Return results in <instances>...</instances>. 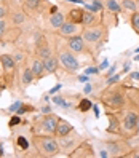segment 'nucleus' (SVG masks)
<instances>
[{"instance_id": "obj_1", "label": "nucleus", "mask_w": 139, "mask_h": 158, "mask_svg": "<svg viewBox=\"0 0 139 158\" xmlns=\"http://www.w3.org/2000/svg\"><path fill=\"white\" fill-rule=\"evenodd\" d=\"M34 144L45 156H56L59 153V144L56 142V139H53L51 134L46 136H35Z\"/></svg>"}, {"instance_id": "obj_40", "label": "nucleus", "mask_w": 139, "mask_h": 158, "mask_svg": "<svg viewBox=\"0 0 139 158\" xmlns=\"http://www.w3.org/2000/svg\"><path fill=\"white\" fill-rule=\"evenodd\" d=\"M83 91H85V94H90V93L93 91V86H91L90 83H88V85H85V88H83Z\"/></svg>"}, {"instance_id": "obj_10", "label": "nucleus", "mask_w": 139, "mask_h": 158, "mask_svg": "<svg viewBox=\"0 0 139 158\" xmlns=\"http://www.w3.org/2000/svg\"><path fill=\"white\" fill-rule=\"evenodd\" d=\"M31 70L34 73V77L35 78H42L43 77V73H45V67H43V61L40 58H34L31 61Z\"/></svg>"}, {"instance_id": "obj_30", "label": "nucleus", "mask_w": 139, "mask_h": 158, "mask_svg": "<svg viewBox=\"0 0 139 158\" xmlns=\"http://www.w3.org/2000/svg\"><path fill=\"white\" fill-rule=\"evenodd\" d=\"M109 120H110V126L107 128V131H109V133H112V131L117 133V131H118V122H117V118H115V117H114V118L109 117Z\"/></svg>"}, {"instance_id": "obj_7", "label": "nucleus", "mask_w": 139, "mask_h": 158, "mask_svg": "<svg viewBox=\"0 0 139 158\" xmlns=\"http://www.w3.org/2000/svg\"><path fill=\"white\" fill-rule=\"evenodd\" d=\"M82 32V27H80V24H77V23H72V21H64V24L59 27V34L62 35V37H74V35H77V34H80Z\"/></svg>"}, {"instance_id": "obj_48", "label": "nucleus", "mask_w": 139, "mask_h": 158, "mask_svg": "<svg viewBox=\"0 0 139 158\" xmlns=\"http://www.w3.org/2000/svg\"><path fill=\"white\" fill-rule=\"evenodd\" d=\"M78 80L80 81H88V75H82V77H78Z\"/></svg>"}, {"instance_id": "obj_21", "label": "nucleus", "mask_w": 139, "mask_h": 158, "mask_svg": "<svg viewBox=\"0 0 139 158\" xmlns=\"http://www.w3.org/2000/svg\"><path fill=\"white\" fill-rule=\"evenodd\" d=\"M77 139H78V136L75 134V136H64V137H61V145H62V148H69L70 145H74L77 142Z\"/></svg>"}, {"instance_id": "obj_50", "label": "nucleus", "mask_w": 139, "mask_h": 158, "mask_svg": "<svg viewBox=\"0 0 139 158\" xmlns=\"http://www.w3.org/2000/svg\"><path fill=\"white\" fill-rule=\"evenodd\" d=\"M136 61H139V56H137V58H136Z\"/></svg>"}, {"instance_id": "obj_24", "label": "nucleus", "mask_w": 139, "mask_h": 158, "mask_svg": "<svg viewBox=\"0 0 139 158\" xmlns=\"http://www.w3.org/2000/svg\"><path fill=\"white\" fill-rule=\"evenodd\" d=\"M129 23H131V27L134 29V32L139 34V11L131 13V19H129Z\"/></svg>"}, {"instance_id": "obj_38", "label": "nucleus", "mask_w": 139, "mask_h": 158, "mask_svg": "<svg viewBox=\"0 0 139 158\" xmlns=\"http://www.w3.org/2000/svg\"><path fill=\"white\" fill-rule=\"evenodd\" d=\"M21 104H23L21 101H16V102H15L13 106H10V109H8V110H10V112H16V110L19 109V107H21Z\"/></svg>"}, {"instance_id": "obj_25", "label": "nucleus", "mask_w": 139, "mask_h": 158, "mask_svg": "<svg viewBox=\"0 0 139 158\" xmlns=\"http://www.w3.org/2000/svg\"><path fill=\"white\" fill-rule=\"evenodd\" d=\"M91 107H93V104H91L90 99H80V104H78V110H80V112H88Z\"/></svg>"}, {"instance_id": "obj_22", "label": "nucleus", "mask_w": 139, "mask_h": 158, "mask_svg": "<svg viewBox=\"0 0 139 158\" xmlns=\"http://www.w3.org/2000/svg\"><path fill=\"white\" fill-rule=\"evenodd\" d=\"M122 8H125L129 13H134V11H137V3L134 0H122Z\"/></svg>"}, {"instance_id": "obj_47", "label": "nucleus", "mask_w": 139, "mask_h": 158, "mask_svg": "<svg viewBox=\"0 0 139 158\" xmlns=\"http://www.w3.org/2000/svg\"><path fill=\"white\" fill-rule=\"evenodd\" d=\"M131 78L133 80H139V72H133L131 73Z\"/></svg>"}, {"instance_id": "obj_5", "label": "nucleus", "mask_w": 139, "mask_h": 158, "mask_svg": "<svg viewBox=\"0 0 139 158\" xmlns=\"http://www.w3.org/2000/svg\"><path fill=\"white\" fill-rule=\"evenodd\" d=\"M58 122L59 120L54 117V115H50L46 114L42 120H40V129L45 133V134H54L56 133V126H58Z\"/></svg>"}, {"instance_id": "obj_34", "label": "nucleus", "mask_w": 139, "mask_h": 158, "mask_svg": "<svg viewBox=\"0 0 139 158\" xmlns=\"http://www.w3.org/2000/svg\"><path fill=\"white\" fill-rule=\"evenodd\" d=\"M120 77H122V73H117V75H110V77H107V83L109 85H112V83H117L118 80H120Z\"/></svg>"}, {"instance_id": "obj_8", "label": "nucleus", "mask_w": 139, "mask_h": 158, "mask_svg": "<svg viewBox=\"0 0 139 158\" xmlns=\"http://www.w3.org/2000/svg\"><path fill=\"white\" fill-rule=\"evenodd\" d=\"M67 46H69V50H72L74 53H83L86 50V46H85V40H83V37L82 34L78 35H74V37H69V42H67Z\"/></svg>"}, {"instance_id": "obj_45", "label": "nucleus", "mask_w": 139, "mask_h": 158, "mask_svg": "<svg viewBox=\"0 0 139 158\" xmlns=\"http://www.w3.org/2000/svg\"><path fill=\"white\" fill-rule=\"evenodd\" d=\"M115 69H117V66H115V64H114V66H112V67H110V69H109V72H107V73H109V75H107V77H110V75H112V73L115 72Z\"/></svg>"}, {"instance_id": "obj_27", "label": "nucleus", "mask_w": 139, "mask_h": 158, "mask_svg": "<svg viewBox=\"0 0 139 158\" xmlns=\"http://www.w3.org/2000/svg\"><path fill=\"white\" fill-rule=\"evenodd\" d=\"M8 15H10V5L0 2V19H5Z\"/></svg>"}, {"instance_id": "obj_49", "label": "nucleus", "mask_w": 139, "mask_h": 158, "mask_svg": "<svg viewBox=\"0 0 139 158\" xmlns=\"http://www.w3.org/2000/svg\"><path fill=\"white\" fill-rule=\"evenodd\" d=\"M0 156H3V148L0 147Z\"/></svg>"}, {"instance_id": "obj_33", "label": "nucleus", "mask_w": 139, "mask_h": 158, "mask_svg": "<svg viewBox=\"0 0 139 158\" xmlns=\"http://www.w3.org/2000/svg\"><path fill=\"white\" fill-rule=\"evenodd\" d=\"M13 58H15V61H16V64H18V62H23V61H24V54L18 50V51L13 54Z\"/></svg>"}, {"instance_id": "obj_36", "label": "nucleus", "mask_w": 139, "mask_h": 158, "mask_svg": "<svg viewBox=\"0 0 139 158\" xmlns=\"http://www.w3.org/2000/svg\"><path fill=\"white\" fill-rule=\"evenodd\" d=\"M98 72H99V67H88L85 69V75H95Z\"/></svg>"}, {"instance_id": "obj_23", "label": "nucleus", "mask_w": 139, "mask_h": 158, "mask_svg": "<svg viewBox=\"0 0 139 158\" xmlns=\"http://www.w3.org/2000/svg\"><path fill=\"white\" fill-rule=\"evenodd\" d=\"M23 3H24V6H26V10L34 11V10H37V8L40 6L42 0H23Z\"/></svg>"}, {"instance_id": "obj_17", "label": "nucleus", "mask_w": 139, "mask_h": 158, "mask_svg": "<svg viewBox=\"0 0 139 158\" xmlns=\"http://www.w3.org/2000/svg\"><path fill=\"white\" fill-rule=\"evenodd\" d=\"M37 56H39L40 59H46V58H50L51 56V50H50V46L46 45V43H42L37 46Z\"/></svg>"}, {"instance_id": "obj_44", "label": "nucleus", "mask_w": 139, "mask_h": 158, "mask_svg": "<svg viewBox=\"0 0 139 158\" xmlns=\"http://www.w3.org/2000/svg\"><path fill=\"white\" fill-rule=\"evenodd\" d=\"M50 13H51V15L58 13V6H56V5H51V6H50Z\"/></svg>"}, {"instance_id": "obj_13", "label": "nucleus", "mask_w": 139, "mask_h": 158, "mask_svg": "<svg viewBox=\"0 0 139 158\" xmlns=\"http://www.w3.org/2000/svg\"><path fill=\"white\" fill-rule=\"evenodd\" d=\"M42 61H43L45 72H48V73H54V72L58 70V67H59V59L53 58V56L46 58V59H42Z\"/></svg>"}, {"instance_id": "obj_42", "label": "nucleus", "mask_w": 139, "mask_h": 158, "mask_svg": "<svg viewBox=\"0 0 139 158\" xmlns=\"http://www.w3.org/2000/svg\"><path fill=\"white\" fill-rule=\"evenodd\" d=\"M109 67V61H103V64L99 66V70H103V69H107Z\"/></svg>"}, {"instance_id": "obj_43", "label": "nucleus", "mask_w": 139, "mask_h": 158, "mask_svg": "<svg viewBox=\"0 0 139 158\" xmlns=\"http://www.w3.org/2000/svg\"><path fill=\"white\" fill-rule=\"evenodd\" d=\"M42 112H43V114H51V107H50V106H45V107L42 109Z\"/></svg>"}, {"instance_id": "obj_51", "label": "nucleus", "mask_w": 139, "mask_h": 158, "mask_svg": "<svg viewBox=\"0 0 139 158\" xmlns=\"http://www.w3.org/2000/svg\"><path fill=\"white\" fill-rule=\"evenodd\" d=\"M0 2H3V0H0Z\"/></svg>"}, {"instance_id": "obj_32", "label": "nucleus", "mask_w": 139, "mask_h": 158, "mask_svg": "<svg viewBox=\"0 0 139 158\" xmlns=\"http://www.w3.org/2000/svg\"><path fill=\"white\" fill-rule=\"evenodd\" d=\"M53 101H54V104H58V106H64V107H67L66 99L61 98V96H54V98H53Z\"/></svg>"}, {"instance_id": "obj_26", "label": "nucleus", "mask_w": 139, "mask_h": 158, "mask_svg": "<svg viewBox=\"0 0 139 158\" xmlns=\"http://www.w3.org/2000/svg\"><path fill=\"white\" fill-rule=\"evenodd\" d=\"M16 142H18V147H19L21 150H27V148H29V141H27V137H24V136H18Z\"/></svg>"}, {"instance_id": "obj_19", "label": "nucleus", "mask_w": 139, "mask_h": 158, "mask_svg": "<svg viewBox=\"0 0 139 158\" xmlns=\"http://www.w3.org/2000/svg\"><path fill=\"white\" fill-rule=\"evenodd\" d=\"M24 21H26L24 11H21V10L13 11V15H11V23H13L15 26H21V24H24Z\"/></svg>"}, {"instance_id": "obj_6", "label": "nucleus", "mask_w": 139, "mask_h": 158, "mask_svg": "<svg viewBox=\"0 0 139 158\" xmlns=\"http://www.w3.org/2000/svg\"><path fill=\"white\" fill-rule=\"evenodd\" d=\"M123 102H125V98H123L122 93H118V91H109V93H106V96H104V104L107 107L120 109L123 106Z\"/></svg>"}, {"instance_id": "obj_15", "label": "nucleus", "mask_w": 139, "mask_h": 158, "mask_svg": "<svg viewBox=\"0 0 139 158\" xmlns=\"http://www.w3.org/2000/svg\"><path fill=\"white\" fill-rule=\"evenodd\" d=\"M83 13H85V10H82V8H72V10L69 11V21L77 23V24H82Z\"/></svg>"}, {"instance_id": "obj_3", "label": "nucleus", "mask_w": 139, "mask_h": 158, "mask_svg": "<svg viewBox=\"0 0 139 158\" xmlns=\"http://www.w3.org/2000/svg\"><path fill=\"white\" fill-rule=\"evenodd\" d=\"M0 62H2V67H3L5 78L8 81H13L15 72H16V61L13 58V54H2L0 56Z\"/></svg>"}, {"instance_id": "obj_16", "label": "nucleus", "mask_w": 139, "mask_h": 158, "mask_svg": "<svg viewBox=\"0 0 139 158\" xmlns=\"http://www.w3.org/2000/svg\"><path fill=\"white\" fill-rule=\"evenodd\" d=\"M34 80H35V77H34V73H32L31 67H24V70H23V77H21L23 86H29Z\"/></svg>"}, {"instance_id": "obj_37", "label": "nucleus", "mask_w": 139, "mask_h": 158, "mask_svg": "<svg viewBox=\"0 0 139 158\" xmlns=\"http://www.w3.org/2000/svg\"><path fill=\"white\" fill-rule=\"evenodd\" d=\"M5 31H6V21L5 19H0V37H3Z\"/></svg>"}, {"instance_id": "obj_18", "label": "nucleus", "mask_w": 139, "mask_h": 158, "mask_svg": "<svg viewBox=\"0 0 139 158\" xmlns=\"http://www.w3.org/2000/svg\"><path fill=\"white\" fill-rule=\"evenodd\" d=\"M19 35H21V29H19V27H13V31H10V32L5 31V34H3L5 39L3 40L5 42H16Z\"/></svg>"}, {"instance_id": "obj_14", "label": "nucleus", "mask_w": 139, "mask_h": 158, "mask_svg": "<svg viewBox=\"0 0 139 158\" xmlns=\"http://www.w3.org/2000/svg\"><path fill=\"white\" fill-rule=\"evenodd\" d=\"M64 21H66V18H64V15L62 13H54V15H51L50 16V26L53 27V29H59V27L64 24Z\"/></svg>"}, {"instance_id": "obj_9", "label": "nucleus", "mask_w": 139, "mask_h": 158, "mask_svg": "<svg viewBox=\"0 0 139 158\" xmlns=\"http://www.w3.org/2000/svg\"><path fill=\"white\" fill-rule=\"evenodd\" d=\"M137 122H139L137 115L134 112H128L125 115V120H123V128L126 129V131L136 134V131H137Z\"/></svg>"}, {"instance_id": "obj_11", "label": "nucleus", "mask_w": 139, "mask_h": 158, "mask_svg": "<svg viewBox=\"0 0 139 158\" xmlns=\"http://www.w3.org/2000/svg\"><path fill=\"white\" fill-rule=\"evenodd\" d=\"M72 125L69 123V122H66V120H59L58 122V126H56V134L58 137H64V136H67V134H70L72 133Z\"/></svg>"}, {"instance_id": "obj_41", "label": "nucleus", "mask_w": 139, "mask_h": 158, "mask_svg": "<svg viewBox=\"0 0 139 158\" xmlns=\"http://www.w3.org/2000/svg\"><path fill=\"white\" fill-rule=\"evenodd\" d=\"M93 3H95L98 8H99V11L101 10H103V8H104V5H103V2H99V0H93Z\"/></svg>"}, {"instance_id": "obj_39", "label": "nucleus", "mask_w": 139, "mask_h": 158, "mask_svg": "<svg viewBox=\"0 0 139 158\" xmlns=\"http://www.w3.org/2000/svg\"><path fill=\"white\" fill-rule=\"evenodd\" d=\"M61 88H62L61 83H58V85H54V88H51V89H50V94H54V93H58Z\"/></svg>"}, {"instance_id": "obj_35", "label": "nucleus", "mask_w": 139, "mask_h": 158, "mask_svg": "<svg viewBox=\"0 0 139 158\" xmlns=\"http://www.w3.org/2000/svg\"><path fill=\"white\" fill-rule=\"evenodd\" d=\"M85 10H88V11H93V13H99V8L93 3V5H90V3H85Z\"/></svg>"}, {"instance_id": "obj_31", "label": "nucleus", "mask_w": 139, "mask_h": 158, "mask_svg": "<svg viewBox=\"0 0 139 158\" xmlns=\"http://www.w3.org/2000/svg\"><path fill=\"white\" fill-rule=\"evenodd\" d=\"M21 123V118H19V115H15V117H11L10 118V122H8V126H10V128H13V126H16V125H19Z\"/></svg>"}, {"instance_id": "obj_4", "label": "nucleus", "mask_w": 139, "mask_h": 158, "mask_svg": "<svg viewBox=\"0 0 139 158\" xmlns=\"http://www.w3.org/2000/svg\"><path fill=\"white\" fill-rule=\"evenodd\" d=\"M59 64H62L64 67L70 72H75L80 69V62L77 61V58L74 56L70 51H61L59 54Z\"/></svg>"}, {"instance_id": "obj_12", "label": "nucleus", "mask_w": 139, "mask_h": 158, "mask_svg": "<svg viewBox=\"0 0 139 158\" xmlns=\"http://www.w3.org/2000/svg\"><path fill=\"white\" fill-rule=\"evenodd\" d=\"M96 24H101V23H98L96 13L85 10V13H83V18H82V26H83V27H91V26H96Z\"/></svg>"}, {"instance_id": "obj_2", "label": "nucleus", "mask_w": 139, "mask_h": 158, "mask_svg": "<svg viewBox=\"0 0 139 158\" xmlns=\"http://www.w3.org/2000/svg\"><path fill=\"white\" fill-rule=\"evenodd\" d=\"M82 37H83V40L88 42V43H96V42L101 40V37H104V27L101 24L85 27V29L82 31Z\"/></svg>"}, {"instance_id": "obj_20", "label": "nucleus", "mask_w": 139, "mask_h": 158, "mask_svg": "<svg viewBox=\"0 0 139 158\" xmlns=\"http://www.w3.org/2000/svg\"><path fill=\"white\" fill-rule=\"evenodd\" d=\"M106 8H107V11L114 13V15H118L122 11V5H118L115 0H106Z\"/></svg>"}, {"instance_id": "obj_46", "label": "nucleus", "mask_w": 139, "mask_h": 158, "mask_svg": "<svg viewBox=\"0 0 139 158\" xmlns=\"http://www.w3.org/2000/svg\"><path fill=\"white\" fill-rule=\"evenodd\" d=\"M93 110H95V117H96V118H99V109H98V106L93 107Z\"/></svg>"}, {"instance_id": "obj_28", "label": "nucleus", "mask_w": 139, "mask_h": 158, "mask_svg": "<svg viewBox=\"0 0 139 158\" xmlns=\"http://www.w3.org/2000/svg\"><path fill=\"white\" fill-rule=\"evenodd\" d=\"M35 107L34 106H27V104H21V107L16 110L18 115H23V114H27V112H34Z\"/></svg>"}, {"instance_id": "obj_29", "label": "nucleus", "mask_w": 139, "mask_h": 158, "mask_svg": "<svg viewBox=\"0 0 139 158\" xmlns=\"http://www.w3.org/2000/svg\"><path fill=\"white\" fill-rule=\"evenodd\" d=\"M107 152H112V155H117V153L123 152V150L118 147V144H114V142H107Z\"/></svg>"}]
</instances>
